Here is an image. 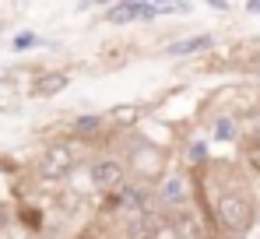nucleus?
Instances as JSON below:
<instances>
[{
    "label": "nucleus",
    "mask_w": 260,
    "mask_h": 239,
    "mask_svg": "<svg viewBox=\"0 0 260 239\" xmlns=\"http://www.w3.org/2000/svg\"><path fill=\"white\" fill-rule=\"evenodd\" d=\"M218 225L221 229H229V232H236V236H243V232H250L253 229V218H257V204L250 197V190L246 187H236V190H225L221 197H218Z\"/></svg>",
    "instance_id": "1"
},
{
    "label": "nucleus",
    "mask_w": 260,
    "mask_h": 239,
    "mask_svg": "<svg viewBox=\"0 0 260 239\" xmlns=\"http://www.w3.org/2000/svg\"><path fill=\"white\" fill-rule=\"evenodd\" d=\"M91 183L99 187V190H116L120 183H123V165L113 159H102L91 165Z\"/></svg>",
    "instance_id": "2"
},
{
    "label": "nucleus",
    "mask_w": 260,
    "mask_h": 239,
    "mask_svg": "<svg viewBox=\"0 0 260 239\" xmlns=\"http://www.w3.org/2000/svg\"><path fill=\"white\" fill-rule=\"evenodd\" d=\"M67 169H71V152H67V148H53V152L46 155V162H43L46 176H63Z\"/></svg>",
    "instance_id": "3"
},
{
    "label": "nucleus",
    "mask_w": 260,
    "mask_h": 239,
    "mask_svg": "<svg viewBox=\"0 0 260 239\" xmlns=\"http://www.w3.org/2000/svg\"><path fill=\"white\" fill-rule=\"evenodd\" d=\"M211 39L208 36H193V39H183V42H173L169 46V53L173 56H190V53H201V49H208Z\"/></svg>",
    "instance_id": "4"
},
{
    "label": "nucleus",
    "mask_w": 260,
    "mask_h": 239,
    "mask_svg": "<svg viewBox=\"0 0 260 239\" xmlns=\"http://www.w3.org/2000/svg\"><path fill=\"white\" fill-rule=\"evenodd\" d=\"M63 84H67V74H46V78H39V84H32V95H53Z\"/></svg>",
    "instance_id": "5"
},
{
    "label": "nucleus",
    "mask_w": 260,
    "mask_h": 239,
    "mask_svg": "<svg viewBox=\"0 0 260 239\" xmlns=\"http://www.w3.org/2000/svg\"><path fill=\"white\" fill-rule=\"evenodd\" d=\"M183 180H169L166 187H162V200H169V204H183Z\"/></svg>",
    "instance_id": "6"
},
{
    "label": "nucleus",
    "mask_w": 260,
    "mask_h": 239,
    "mask_svg": "<svg viewBox=\"0 0 260 239\" xmlns=\"http://www.w3.org/2000/svg\"><path fill=\"white\" fill-rule=\"evenodd\" d=\"M243 159H246V165H250L253 172H260V141H250V144L243 148Z\"/></svg>",
    "instance_id": "7"
},
{
    "label": "nucleus",
    "mask_w": 260,
    "mask_h": 239,
    "mask_svg": "<svg viewBox=\"0 0 260 239\" xmlns=\"http://www.w3.org/2000/svg\"><path fill=\"white\" fill-rule=\"evenodd\" d=\"M21 218H25L28 229H39V225H43V215H39V211H21Z\"/></svg>",
    "instance_id": "8"
},
{
    "label": "nucleus",
    "mask_w": 260,
    "mask_h": 239,
    "mask_svg": "<svg viewBox=\"0 0 260 239\" xmlns=\"http://www.w3.org/2000/svg\"><path fill=\"white\" fill-rule=\"evenodd\" d=\"M91 130H99V120H95V116L78 120V134H91Z\"/></svg>",
    "instance_id": "9"
},
{
    "label": "nucleus",
    "mask_w": 260,
    "mask_h": 239,
    "mask_svg": "<svg viewBox=\"0 0 260 239\" xmlns=\"http://www.w3.org/2000/svg\"><path fill=\"white\" fill-rule=\"evenodd\" d=\"M232 134H236V127H232L229 120H221V123H218V137H221V141H229Z\"/></svg>",
    "instance_id": "10"
},
{
    "label": "nucleus",
    "mask_w": 260,
    "mask_h": 239,
    "mask_svg": "<svg viewBox=\"0 0 260 239\" xmlns=\"http://www.w3.org/2000/svg\"><path fill=\"white\" fill-rule=\"evenodd\" d=\"M253 11H260V4H253Z\"/></svg>",
    "instance_id": "11"
}]
</instances>
